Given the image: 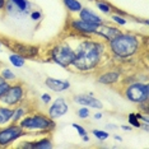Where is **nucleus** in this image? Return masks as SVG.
<instances>
[{"mask_svg":"<svg viewBox=\"0 0 149 149\" xmlns=\"http://www.w3.org/2000/svg\"><path fill=\"white\" fill-rule=\"evenodd\" d=\"M69 27L70 29L74 32H77L78 35H82V36H94V33L97 31V27L96 24H91V23H87L82 21V19H72L69 22Z\"/></svg>","mask_w":149,"mask_h":149,"instance_id":"nucleus-9","label":"nucleus"},{"mask_svg":"<svg viewBox=\"0 0 149 149\" xmlns=\"http://www.w3.org/2000/svg\"><path fill=\"white\" fill-rule=\"evenodd\" d=\"M18 124L26 131H46V133H51L56 127L55 120H52L49 115L41 112L23 116Z\"/></svg>","mask_w":149,"mask_h":149,"instance_id":"nucleus-3","label":"nucleus"},{"mask_svg":"<svg viewBox=\"0 0 149 149\" xmlns=\"http://www.w3.org/2000/svg\"><path fill=\"white\" fill-rule=\"evenodd\" d=\"M96 6L100 12H102L103 14H112L113 8L111 4H108L107 1H103V0H97L96 1Z\"/></svg>","mask_w":149,"mask_h":149,"instance_id":"nucleus-21","label":"nucleus"},{"mask_svg":"<svg viewBox=\"0 0 149 149\" xmlns=\"http://www.w3.org/2000/svg\"><path fill=\"white\" fill-rule=\"evenodd\" d=\"M115 139H116L117 141H123V138H121V136H118V135H115Z\"/></svg>","mask_w":149,"mask_h":149,"instance_id":"nucleus-36","label":"nucleus"},{"mask_svg":"<svg viewBox=\"0 0 149 149\" xmlns=\"http://www.w3.org/2000/svg\"><path fill=\"white\" fill-rule=\"evenodd\" d=\"M26 135L27 131L18 123H9L0 129V147H9Z\"/></svg>","mask_w":149,"mask_h":149,"instance_id":"nucleus-6","label":"nucleus"},{"mask_svg":"<svg viewBox=\"0 0 149 149\" xmlns=\"http://www.w3.org/2000/svg\"><path fill=\"white\" fill-rule=\"evenodd\" d=\"M0 75L3 77V79L5 80V82H9V83H14L17 82V77L15 74L12 72L9 68H4V69H1V72H0Z\"/></svg>","mask_w":149,"mask_h":149,"instance_id":"nucleus-23","label":"nucleus"},{"mask_svg":"<svg viewBox=\"0 0 149 149\" xmlns=\"http://www.w3.org/2000/svg\"><path fill=\"white\" fill-rule=\"evenodd\" d=\"M92 134L96 136L98 140H107L108 138H110V134L107 133V131H104V130H100V129H93L92 130Z\"/></svg>","mask_w":149,"mask_h":149,"instance_id":"nucleus-24","label":"nucleus"},{"mask_svg":"<svg viewBox=\"0 0 149 149\" xmlns=\"http://www.w3.org/2000/svg\"><path fill=\"white\" fill-rule=\"evenodd\" d=\"M75 57L72 68L79 73H89L96 70L103 60L106 45L93 38H83L74 47Z\"/></svg>","mask_w":149,"mask_h":149,"instance_id":"nucleus-1","label":"nucleus"},{"mask_svg":"<svg viewBox=\"0 0 149 149\" xmlns=\"http://www.w3.org/2000/svg\"><path fill=\"white\" fill-rule=\"evenodd\" d=\"M83 138V141H89V138H88V134L87 135H84V136H82Z\"/></svg>","mask_w":149,"mask_h":149,"instance_id":"nucleus-35","label":"nucleus"},{"mask_svg":"<svg viewBox=\"0 0 149 149\" xmlns=\"http://www.w3.org/2000/svg\"><path fill=\"white\" fill-rule=\"evenodd\" d=\"M51 100H52V97H51V94H49V93H43L41 96V101L45 104H49L50 102H51Z\"/></svg>","mask_w":149,"mask_h":149,"instance_id":"nucleus-31","label":"nucleus"},{"mask_svg":"<svg viewBox=\"0 0 149 149\" xmlns=\"http://www.w3.org/2000/svg\"><path fill=\"white\" fill-rule=\"evenodd\" d=\"M26 115V108L21 104H18V106L14 107V113H13V117H12V121L10 123H19V120Z\"/></svg>","mask_w":149,"mask_h":149,"instance_id":"nucleus-22","label":"nucleus"},{"mask_svg":"<svg viewBox=\"0 0 149 149\" xmlns=\"http://www.w3.org/2000/svg\"><path fill=\"white\" fill-rule=\"evenodd\" d=\"M54 147L51 138L45 136L38 140H32L31 141V149H51Z\"/></svg>","mask_w":149,"mask_h":149,"instance_id":"nucleus-17","label":"nucleus"},{"mask_svg":"<svg viewBox=\"0 0 149 149\" xmlns=\"http://www.w3.org/2000/svg\"><path fill=\"white\" fill-rule=\"evenodd\" d=\"M49 55L50 59L59 66L70 68L74 61V57H75V51L70 43H68L66 41H61L55 43L49 50Z\"/></svg>","mask_w":149,"mask_h":149,"instance_id":"nucleus-4","label":"nucleus"},{"mask_svg":"<svg viewBox=\"0 0 149 149\" xmlns=\"http://www.w3.org/2000/svg\"><path fill=\"white\" fill-rule=\"evenodd\" d=\"M127 121H129V125L130 126H133V127H141V123L138 120V117H136V115H135L134 112L133 113H130L127 116Z\"/></svg>","mask_w":149,"mask_h":149,"instance_id":"nucleus-25","label":"nucleus"},{"mask_svg":"<svg viewBox=\"0 0 149 149\" xmlns=\"http://www.w3.org/2000/svg\"><path fill=\"white\" fill-rule=\"evenodd\" d=\"M77 115H78V117L79 118H88L91 116V110H89V107H87V106H83V107H80L79 110L77 111Z\"/></svg>","mask_w":149,"mask_h":149,"instance_id":"nucleus-26","label":"nucleus"},{"mask_svg":"<svg viewBox=\"0 0 149 149\" xmlns=\"http://www.w3.org/2000/svg\"><path fill=\"white\" fill-rule=\"evenodd\" d=\"M69 111V104L66 103L65 98H56L55 101L52 102V104L49 107V115L52 120H57V118L63 117L64 115L68 113Z\"/></svg>","mask_w":149,"mask_h":149,"instance_id":"nucleus-10","label":"nucleus"},{"mask_svg":"<svg viewBox=\"0 0 149 149\" xmlns=\"http://www.w3.org/2000/svg\"><path fill=\"white\" fill-rule=\"evenodd\" d=\"M72 126L77 130V133L79 134V136H84V135H87V130L84 129V126H82V125H79V124H73Z\"/></svg>","mask_w":149,"mask_h":149,"instance_id":"nucleus-28","label":"nucleus"},{"mask_svg":"<svg viewBox=\"0 0 149 149\" xmlns=\"http://www.w3.org/2000/svg\"><path fill=\"white\" fill-rule=\"evenodd\" d=\"M29 18L35 22H38V21H41L42 14H41V12H38V10H33V12L29 13Z\"/></svg>","mask_w":149,"mask_h":149,"instance_id":"nucleus-29","label":"nucleus"},{"mask_svg":"<svg viewBox=\"0 0 149 149\" xmlns=\"http://www.w3.org/2000/svg\"><path fill=\"white\" fill-rule=\"evenodd\" d=\"M140 40L134 33H124L121 32L117 35L113 40L108 42L111 54L116 57V59L126 60L136 55L140 50Z\"/></svg>","mask_w":149,"mask_h":149,"instance_id":"nucleus-2","label":"nucleus"},{"mask_svg":"<svg viewBox=\"0 0 149 149\" xmlns=\"http://www.w3.org/2000/svg\"><path fill=\"white\" fill-rule=\"evenodd\" d=\"M13 113H14V107L0 104V126H5L10 123Z\"/></svg>","mask_w":149,"mask_h":149,"instance_id":"nucleus-16","label":"nucleus"},{"mask_svg":"<svg viewBox=\"0 0 149 149\" xmlns=\"http://www.w3.org/2000/svg\"><path fill=\"white\" fill-rule=\"evenodd\" d=\"M9 87H10V83H9V82H4V83L0 84V97H1L3 94L6 92V91H8Z\"/></svg>","mask_w":149,"mask_h":149,"instance_id":"nucleus-30","label":"nucleus"},{"mask_svg":"<svg viewBox=\"0 0 149 149\" xmlns=\"http://www.w3.org/2000/svg\"><path fill=\"white\" fill-rule=\"evenodd\" d=\"M24 94H26V89L22 83H17V82L10 83V87L8 88V91L0 97V104L15 107L18 104L23 103Z\"/></svg>","mask_w":149,"mask_h":149,"instance_id":"nucleus-7","label":"nucleus"},{"mask_svg":"<svg viewBox=\"0 0 149 149\" xmlns=\"http://www.w3.org/2000/svg\"><path fill=\"white\" fill-rule=\"evenodd\" d=\"M79 19L87 22V23H91V24H102L103 23V18L100 17L98 14H96L93 10H91L89 8H82V10L79 12Z\"/></svg>","mask_w":149,"mask_h":149,"instance_id":"nucleus-15","label":"nucleus"},{"mask_svg":"<svg viewBox=\"0 0 149 149\" xmlns=\"http://www.w3.org/2000/svg\"><path fill=\"white\" fill-rule=\"evenodd\" d=\"M102 116H103V115L101 113V112H97V113H94V118H96V120H101V118H102Z\"/></svg>","mask_w":149,"mask_h":149,"instance_id":"nucleus-34","label":"nucleus"},{"mask_svg":"<svg viewBox=\"0 0 149 149\" xmlns=\"http://www.w3.org/2000/svg\"><path fill=\"white\" fill-rule=\"evenodd\" d=\"M121 33V29L117 28V27L115 26H108V24H104V22L102 23V24H98L97 27V31L94 35L101 37V38H103L104 41L110 42L111 40H113L115 37H116L117 35H120Z\"/></svg>","mask_w":149,"mask_h":149,"instance_id":"nucleus-12","label":"nucleus"},{"mask_svg":"<svg viewBox=\"0 0 149 149\" xmlns=\"http://www.w3.org/2000/svg\"><path fill=\"white\" fill-rule=\"evenodd\" d=\"M121 80V73L117 70H107L102 74H100L97 78V82L103 86H113Z\"/></svg>","mask_w":149,"mask_h":149,"instance_id":"nucleus-14","label":"nucleus"},{"mask_svg":"<svg viewBox=\"0 0 149 149\" xmlns=\"http://www.w3.org/2000/svg\"><path fill=\"white\" fill-rule=\"evenodd\" d=\"M14 4V6L22 13V15H28V13H31V3L28 0H10Z\"/></svg>","mask_w":149,"mask_h":149,"instance_id":"nucleus-18","label":"nucleus"},{"mask_svg":"<svg viewBox=\"0 0 149 149\" xmlns=\"http://www.w3.org/2000/svg\"><path fill=\"white\" fill-rule=\"evenodd\" d=\"M111 19L115 22V23H117V24H120V26H125L126 24V19L124 18L123 15H120V14H112L111 15Z\"/></svg>","mask_w":149,"mask_h":149,"instance_id":"nucleus-27","label":"nucleus"},{"mask_svg":"<svg viewBox=\"0 0 149 149\" xmlns=\"http://www.w3.org/2000/svg\"><path fill=\"white\" fill-rule=\"evenodd\" d=\"M124 96L127 101L136 104L148 102L149 100V86L145 82H134L127 84L124 91Z\"/></svg>","mask_w":149,"mask_h":149,"instance_id":"nucleus-5","label":"nucleus"},{"mask_svg":"<svg viewBox=\"0 0 149 149\" xmlns=\"http://www.w3.org/2000/svg\"><path fill=\"white\" fill-rule=\"evenodd\" d=\"M10 50H13L18 55L23 56L24 59H36L40 55V46L27 45V43H22V42H13Z\"/></svg>","mask_w":149,"mask_h":149,"instance_id":"nucleus-8","label":"nucleus"},{"mask_svg":"<svg viewBox=\"0 0 149 149\" xmlns=\"http://www.w3.org/2000/svg\"><path fill=\"white\" fill-rule=\"evenodd\" d=\"M74 102L80 104V106H87L89 108H96V110H102L103 108V103L101 102L98 98H96L92 93L88 94H77L73 97Z\"/></svg>","mask_w":149,"mask_h":149,"instance_id":"nucleus-11","label":"nucleus"},{"mask_svg":"<svg viewBox=\"0 0 149 149\" xmlns=\"http://www.w3.org/2000/svg\"><path fill=\"white\" fill-rule=\"evenodd\" d=\"M63 3L70 13H79L83 8L82 3L79 0H63Z\"/></svg>","mask_w":149,"mask_h":149,"instance_id":"nucleus-19","label":"nucleus"},{"mask_svg":"<svg viewBox=\"0 0 149 149\" xmlns=\"http://www.w3.org/2000/svg\"><path fill=\"white\" fill-rule=\"evenodd\" d=\"M6 1H8V0H0V10H4L5 9Z\"/></svg>","mask_w":149,"mask_h":149,"instance_id":"nucleus-32","label":"nucleus"},{"mask_svg":"<svg viewBox=\"0 0 149 149\" xmlns=\"http://www.w3.org/2000/svg\"><path fill=\"white\" fill-rule=\"evenodd\" d=\"M9 61H10V64L14 68H22V66H24V64H26V59L23 56L18 55V54L13 52L9 55Z\"/></svg>","mask_w":149,"mask_h":149,"instance_id":"nucleus-20","label":"nucleus"},{"mask_svg":"<svg viewBox=\"0 0 149 149\" xmlns=\"http://www.w3.org/2000/svg\"><path fill=\"white\" fill-rule=\"evenodd\" d=\"M45 84L49 89H51L52 92L56 93H61L65 92L66 89L70 88V82L69 80H64V79H57V78L52 77H47L45 80Z\"/></svg>","mask_w":149,"mask_h":149,"instance_id":"nucleus-13","label":"nucleus"},{"mask_svg":"<svg viewBox=\"0 0 149 149\" xmlns=\"http://www.w3.org/2000/svg\"><path fill=\"white\" fill-rule=\"evenodd\" d=\"M0 47H1V42H0Z\"/></svg>","mask_w":149,"mask_h":149,"instance_id":"nucleus-37","label":"nucleus"},{"mask_svg":"<svg viewBox=\"0 0 149 149\" xmlns=\"http://www.w3.org/2000/svg\"><path fill=\"white\" fill-rule=\"evenodd\" d=\"M121 129H123V130H125V131H131V130H133V129H131V126H127V125H123V126H121Z\"/></svg>","mask_w":149,"mask_h":149,"instance_id":"nucleus-33","label":"nucleus"}]
</instances>
